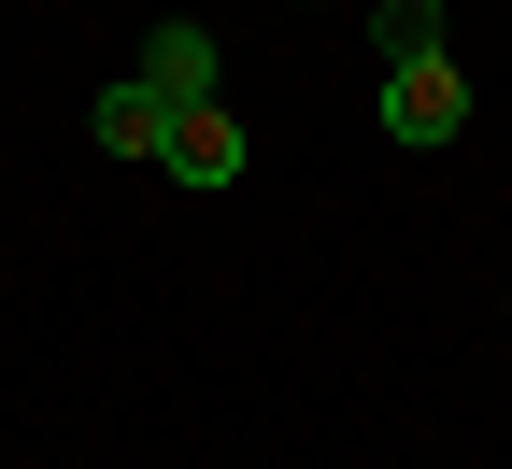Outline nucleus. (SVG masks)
Wrapping results in <instances>:
<instances>
[{"label":"nucleus","instance_id":"f257e3e1","mask_svg":"<svg viewBox=\"0 0 512 469\" xmlns=\"http://www.w3.org/2000/svg\"><path fill=\"white\" fill-rule=\"evenodd\" d=\"M384 128H399V143H456V128H470V72H456V57L384 72Z\"/></svg>","mask_w":512,"mask_h":469},{"label":"nucleus","instance_id":"f03ea898","mask_svg":"<svg viewBox=\"0 0 512 469\" xmlns=\"http://www.w3.org/2000/svg\"><path fill=\"white\" fill-rule=\"evenodd\" d=\"M157 171H185V185H242V114H228V100L171 114V157H157Z\"/></svg>","mask_w":512,"mask_h":469},{"label":"nucleus","instance_id":"7ed1b4c3","mask_svg":"<svg viewBox=\"0 0 512 469\" xmlns=\"http://www.w3.org/2000/svg\"><path fill=\"white\" fill-rule=\"evenodd\" d=\"M143 86H157L171 114H200V100H214V29H185V15H171V29L143 43Z\"/></svg>","mask_w":512,"mask_h":469},{"label":"nucleus","instance_id":"20e7f679","mask_svg":"<svg viewBox=\"0 0 512 469\" xmlns=\"http://www.w3.org/2000/svg\"><path fill=\"white\" fill-rule=\"evenodd\" d=\"M86 143H100V157H171V100H157V86H100Z\"/></svg>","mask_w":512,"mask_h":469},{"label":"nucleus","instance_id":"39448f33","mask_svg":"<svg viewBox=\"0 0 512 469\" xmlns=\"http://www.w3.org/2000/svg\"><path fill=\"white\" fill-rule=\"evenodd\" d=\"M370 57H384V72L441 57V0H370Z\"/></svg>","mask_w":512,"mask_h":469}]
</instances>
